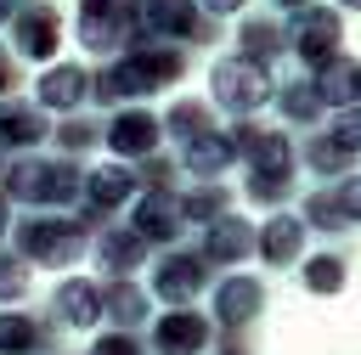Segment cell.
Instances as JSON below:
<instances>
[{
  "instance_id": "6da1fadb",
  "label": "cell",
  "mask_w": 361,
  "mask_h": 355,
  "mask_svg": "<svg viewBox=\"0 0 361 355\" xmlns=\"http://www.w3.org/2000/svg\"><path fill=\"white\" fill-rule=\"evenodd\" d=\"M214 90L226 107H259L265 101V73L254 62H220L214 68Z\"/></svg>"
},
{
  "instance_id": "7a4b0ae2",
  "label": "cell",
  "mask_w": 361,
  "mask_h": 355,
  "mask_svg": "<svg viewBox=\"0 0 361 355\" xmlns=\"http://www.w3.org/2000/svg\"><path fill=\"white\" fill-rule=\"evenodd\" d=\"M333 34H338V17H333V11H305V17H299V51H305L310 62H322V56L333 51Z\"/></svg>"
},
{
  "instance_id": "3957f363",
  "label": "cell",
  "mask_w": 361,
  "mask_h": 355,
  "mask_svg": "<svg viewBox=\"0 0 361 355\" xmlns=\"http://www.w3.org/2000/svg\"><path fill=\"white\" fill-rule=\"evenodd\" d=\"M203 338H209V327H203L197 316H169V321L158 327V344H164L169 355H192Z\"/></svg>"
},
{
  "instance_id": "277c9868",
  "label": "cell",
  "mask_w": 361,
  "mask_h": 355,
  "mask_svg": "<svg viewBox=\"0 0 361 355\" xmlns=\"http://www.w3.org/2000/svg\"><path fill=\"white\" fill-rule=\"evenodd\" d=\"M39 259H68L73 248H79V237H73V225H28V237H23Z\"/></svg>"
},
{
  "instance_id": "5b68a950",
  "label": "cell",
  "mask_w": 361,
  "mask_h": 355,
  "mask_svg": "<svg viewBox=\"0 0 361 355\" xmlns=\"http://www.w3.org/2000/svg\"><path fill=\"white\" fill-rule=\"evenodd\" d=\"M197 259H169L164 270H158V293L164 299H186V293H197Z\"/></svg>"
},
{
  "instance_id": "8992f818",
  "label": "cell",
  "mask_w": 361,
  "mask_h": 355,
  "mask_svg": "<svg viewBox=\"0 0 361 355\" xmlns=\"http://www.w3.org/2000/svg\"><path fill=\"white\" fill-rule=\"evenodd\" d=\"M152 135H158V124H152L147 113H130V118L113 124V147H124V152H147Z\"/></svg>"
},
{
  "instance_id": "52a82bcc",
  "label": "cell",
  "mask_w": 361,
  "mask_h": 355,
  "mask_svg": "<svg viewBox=\"0 0 361 355\" xmlns=\"http://www.w3.org/2000/svg\"><path fill=\"white\" fill-rule=\"evenodd\" d=\"M259 248H265V259H293L299 254V220H271L265 225V237H259Z\"/></svg>"
},
{
  "instance_id": "ba28073f",
  "label": "cell",
  "mask_w": 361,
  "mask_h": 355,
  "mask_svg": "<svg viewBox=\"0 0 361 355\" xmlns=\"http://www.w3.org/2000/svg\"><path fill=\"white\" fill-rule=\"evenodd\" d=\"M248 310H259V287H254V282H226V287H220V321L237 327Z\"/></svg>"
},
{
  "instance_id": "9c48e42d",
  "label": "cell",
  "mask_w": 361,
  "mask_h": 355,
  "mask_svg": "<svg viewBox=\"0 0 361 355\" xmlns=\"http://www.w3.org/2000/svg\"><path fill=\"white\" fill-rule=\"evenodd\" d=\"M56 310L73 316V327H85V321L96 316V299H90V287H62V293H56Z\"/></svg>"
},
{
  "instance_id": "30bf717a",
  "label": "cell",
  "mask_w": 361,
  "mask_h": 355,
  "mask_svg": "<svg viewBox=\"0 0 361 355\" xmlns=\"http://www.w3.org/2000/svg\"><path fill=\"white\" fill-rule=\"evenodd\" d=\"M79 90H85V79H79L73 68H62V73H51V79H45V101H56V107L79 101Z\"/></svg>"
},
{
  "instance_id": "8fae6325",
  "label": "cell",
  "mask_w": 361,
  "mask_h": 355,
  "mask_svg": "<svg viewBox=\"0 0 361 355\" xmlns=\"http://www.w3.org/2000/svg\"><path fill=\"white\" fill-rule=\"evenodd\" d=\"M51 34H56V23L39 11V17H23V45L34 51V56H45L51 51Z\"/></svg>"
},
{
  "instance_id": "7c38bea8",
  "label": "cell",
  "mask_w": 361,
  "mask_h": 355,
  "mask_svg": "<svg viewBox=\"0 0 361 355\" xmlns=\"http://www.w3.org/2000/svg\"><path fill=\"white\" fill-rule=\"evenodd\" d=\"M243 248H248V231H243V225H220V231L209 237V254H214V259H231V254H243Z\"/></svg>"
},
{
  "instance_id": "4fadbf2b",
  "label": "cell",
  "mask_w": 361,
  "mask_h": 355,
  "mask_svg": "<svg viewBox=\"0 0 361 355\" xmlns=\"http://www.w3.org/2000/svg\"><path fill=\"white\" fill-rule=\"evenodd\" d=\"M90 192H96V203H113V197H124V192H130V175L102 169V175H90Z\"/></svg>"
},
{
  "instance_id": "5bb4252c",
  "label": "cell",
  "mask_w": 361,
  "mask_h": 355,
  "mask_svg": "<svg viewBox=\"0 0 361 355\" xmlns=\"http://www.w3.org/2000/svg\"><path fill=\"white\" fill-rule=\"evenodd\" d=\"M305 282H310L316 293H333V287L344 282V265H338V259H310V276H305Z\"/></svg>"
},
{
  "instance_id": "9a60e30c",
  "label": "cell",
  "mask_w": 361,
  "mask_h": 355,
  "mask_svg": "<svg viewBox=\"0 0 361 355\" xmlns=\"http://www.w3.org/2000/svg\"><path fill=\"white\" fill-rule=\"evenodd\" d=\"M34 344V327H23V321H0V349H28Z\"/></svg>"
},
{
  "instance_id": "2e32d148",
  "label": "cell",
  "mask_w": 361,
  "mask_h": 355,
  "mask_svg": "<svg viewBox=\"0 0 361 355\" xmlns=\"http://www.w3.org/2000/svg\"><path fill=\"white\" fill-rule=\"evenodd\" d=\"M282 107H288V113H293V118H310V113H316V90H299V85H293V90H288V101H282Z\"/></svg>"
},
{
  "instance_id": "e0dca14e",
  "label": "cell",
  "mask_w": 361,
  "mask_h": 355,
  "mask_svg": "<svg viewBox=\"0 0 361 355\" xmlns=\"http://www.w3.org/2000/svg\"><path fill=\"white\" fill-rule=\"evenodd\" d=\"M333 141H338L344 152H350V147H361V113H344V118H338V135H333Z\"/></svg>"
},
{
  "instance_id": "ac0fdd59",
  "label": "cell",
  "mask_w": 361,
  "mask_h": 355,
  "mask_svg": "<svg viewBox=\"0 0 361 355\" xmlns=\"http://www.w3.org/2000/svg\"><path fill=\"white\" fill-rule=\"evenodd\" d=\"M96 355H141V349H135L130 338H102V344H96Z\"/></svg>"
},
{
  "instance_id": "d6986e66",
  "label": "cell",
  "mask_w": 361,
  "mask_h": 355,
  "mask_svg": "<svg viewBox=\"0 0 361 355\" xmlns=\"http://www.w3.org/2000/svg\"><path fill=\"white\" fill-rule=\"evenodd\" d=\"M338 203H344L350 214H361V180H344V186H338Z\"/></svg>"
},
{
  "instance_id": "ffe728a7",
  "label": "cell",
  "mask_w": 361,
  "mask_h": 355,
  "mask_svg": "<svg viewBox=\"0 0 361 355\" xmlns=\"http://www.w3.org/2000/svg\"><path fill=\"white\" fill-rule=\"evenodd\" d=\"M209 6H237V0H209Z\"/></svg>"
},
{
  "instance_id": "44dd1931",
  "label": "cell",
  "mask_w": 361,
  "mask_h": 355,
  "mask_svg": "<svg viewBox=\"0 0 361 355\" xmlns=\"http://www.w3.org/2000/svg\"><path fill=\"white\" fill-rule=\"evenodd\" d=\"M355 96H361V68H355Z\"/></svg>"
},
{
  "instance_id": "7402d4cb",
  "label": "cell",
  "mask_w": 361,
  "mask_h": 355,
  "mask_svg": "<svg viewBox=\"0 0 361 355\" xmlns=\"http://www.w3.org/2000/svg\"><path fill=\"white\" fill-rule=\"evenodd\" d=\"M344 6H361V0H344Z\"/></svg>"
}]
</instances>
